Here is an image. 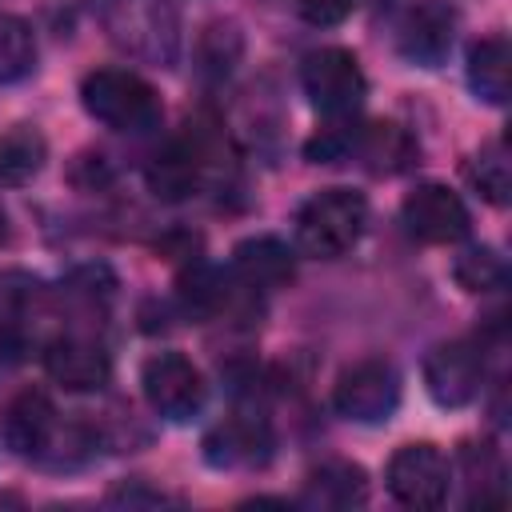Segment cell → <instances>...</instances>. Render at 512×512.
<instances>
[{
    "instance_id": "2e32d148",
    "label": "cell",
    "mask_w": 512,
    "mask_h": 512,
    "mask_svg": "<svg viewBox=\"0 0 512 512\" xmlns=\"http://www.w3.org/2000/svg\"><path fill=\"white\" fill-rule=\"evenodd\" d=\"M352 156H360V164L368 172H376V176H396V172H408L420 160V144L404 124L376 120V124L356 128Z\"/></svg>"
},
{
    "instance_id": "ba28073f",
    "label": "cell",
    "mask_w": 512,
    "mask_h": 512,
    "mask_svg": "<svg viewBox=\"0 0 512 512\" xmlns=\"http://www.w3.org/2000/svg\"><path fill=\"white\" fill-rule=\"evenodd\" d=\"M384 484L388 496L404 508H440L452 492V464L436 444L416 440L392 452L384 468Z\"/></svg>"
},
{
    "instance_id": "5b68a950",
    "label": "cell",
    "mask_w": 512,
    "mask_h": 512,
    "mask_svg": "<svg viewBox=\"0 0 512 512\" xmlns=\"http://www.w3.org/2000/svg\"><path fill=\"white\" fill-rule=\"evenodd\" d=\"M300 88L308 104L328 120H352L368 96L360 60L348 48H316L300 64Z\"/></svg>"
},
{
    "instance_id": "d6986e66",
    "label": "cell",
    "mask_w": 512,
    "mask_h": 512,
    "mask_svg": "<svg viewBox=\"0 0 512 512\" xmlns=\"http://www.w3.org/2000/svg\"><path fill=\"white\" fill-rule=\"evenodd\" d=\"M48 160V140L36 124H12L0 132V188H20L40 176Z\"/></svg>"
},
{
    "instance_id": "e0dca14e",
    "label": "cell",
    "mask_w": 512,
    "mask_h": 512,
    "mask_svg": "<svg viewBox=\"0 0 512 512\" xmlns=\"http://www.w3.org/2000/svg\"><path fill=\"white\" fill-rule=\"evenodd\" d=\"M368 500V472L356 460H324L308 472L300 504L308 508H328V512H344V508H360Z\"/></svg>"
},
{
    "instance_id": "277c9868",
    "label": "cell",
    "mask_w": 512,
    "mask_h": 512,
    "mask_svg": "<svg viewBox=\"0 0 512 512\" xmlns=\"http://www.w3.org/2000/svg\"><path fill=\"white\" fill-rule=\"evenodd\" d=\"M80 104L96 124H104L112 132H132V136L152 132L164 120L160 92L144 76H136L128 68H96V72H88L84 84H80Z\"/></svg>"
},
{
    "instance_id": "30bf717a",
    "label": "cell",
    "mask_w": 512,
    "mask_h": 512,
    "mask_svg": "<svg viewBox=\"0 0 512 512\" xmlns=\"http://www.w3.org/2000/svg\"><path fill=\"white\" fill-rule=\"evenodd\" d=\"M400 220H404L408 236H416L420 244H456L472 228V216H468L464 200L448 184H436V180L416 184L404 196Z\"/></svg>"
},
{
    "instance_id": "3957f363",
    "label": "cell",
    "mask_w": 512,
    "mask_h": 512,
    "mask_svg": "<svg viewBox=\"0 0 512 512\" xmlns=\"http://www.w3.org/2000/svg\"><path fill=\"white\" fill-rule=\"evenodd\" d=\"M368 228V200L356 188H320L296 212V248L312 260H336Z\"/></svg>"
},
{
    "instance_id": "44dd1931",
    "label": "cell",
    "mask_w": 512,
    "mask_h": 512,
    "mask_svg": "<svg viewBox=\"0 0 512 512\" xmlns=\"http://www.w3.org/2000/svg\"><path fill=\"white\" fill-rule=\"evenodd\" d=\"M244 56V32L236 20H212L196 40V76L204 84H224Z\"/></svg>"
},
{
    "instance_id": "484cf974",
    "label": "cell",
    "mask_w": 512,
    "mask_h": 512,
    "mask_svg": "<svg viewBox=\"0 0 512 512\" xmlns=\"http://www.w3.org/2000/svg\"><path fill=\"white\" fill-rule=\"evenodd\" d=\"M360 0H296L300 16L312 24V28H332V24H344L352 12H356Z\"/></svg>"
},
{
    "instance_id": "4316f807",
    "label": "cell",
    "mask_w": 512,
    "mask_h": 512,
    "mask_svg": "<svg viewBox=\"0 0 512 512\" xmlns=\"http://www.w3.org/2000/svg\"><path fill=\"white\" fill-rule=\"evenodd\" d=\"M168 496L164 492H152V488H144V480H120L112 492H108V504H164Z\"/></svg>"
},
{
    "instance_id": "cb8c5ba5",
    "label": "cell",
    "mask_w": 512,
    "mask_h": 512,
    "mask_svg": "<svg viewBox=\"0 0 512 512\" xmlns=\"http://www.w3.org/2000/svg\"><path fill=\"white\" fill-rule=\"evenodd\" d=\"M460 468H464V480L472 484V496H468L472 508L504 504V460L492 444H464Z\"/></svg>"
},
{
    "instance_id": "8992f818",
    "label": "cell",
    "mask_w": 512,
    "mask_h": 512,
    "mask_svg": "<svg viewBox=\"0 0 512 512\" xmlns=\"http://www.w3.org/2000/svg\"><path fill=\"white\" fill-rule=\"evenodd\" d=\"M140 388H144L148 408L168 424L196 420L208 400L204 372L184 352H152L140 368Z\"/></svg>"
},
{
    "instance_id": "9a60e30c",
    "label": "cell",
    "mask_w": 512,
    "mask_h": 512,
    "mask_svg": "<svg viewBox=\"0 0 512 512\" xmlns=\"http://www.w3.org/2000/svg\"><path fill=\"white\" fill-rule=\"evenodd\" d=\"M208 172V144L204 132H188L180 140H168L144 168L148 188L160 200H188Z\"/></svg>"
},
{
    "instance_id": "8fae6325",
    "label": "cell",
    "mask_w": 512,
    "mask_h": 512,
    "mask_svg": "<svg viewBox=\"0 0 512 512\" xmlns=\"http://www.w3.org/2000/svg\"><path fill=\"white\" fill-rule=\"evenodd\" d=\"M456 8L448 0H416L396 32V52L416 68H440L456 44Z\"/></svg>"
},
{
    "instance_id": "603a6c76",
    "label": "cell",
    "mask_w": 512,
    "mask_h": 512,
    "mask_svg": "<svg viewBox=\"0 0 512 512\" xmlns=\"http://www.w3.org/2000/svg\"><path fill=\"white\" fill-rule=\"evenodd\" d=\"M36 32L24 16L0 12V84H20L36 68Z\"/></svg>"
},
{
    "instance_id": "9c48e42d",
    "label": "cell",
    "mask_w": 512,
    "mask_h": 512,
    "mask_svg": "<svg viewBox=\"0 0 512 512\" xmlns=\"http://www.w3.org/2000/svg\"><path fill=\"white\" fill-rule=\"evenodd\" d=\"M424 388L440 408H464L484 388V344L456 336L424 356Z\"/></svg>"
},
{
    "instance_id": "4fadbf2b",
    "label": "cell",
    "mask_w": 512,
    "mask_h": 512,
    "mask_svg": "<svg viewBox=\"0 0 512 512\" xmlns=\"http://www.w3.org/2000/svg\"><path fill=\"white\" fill-rule=\"evenodd\" d=\"M44 368L48 376L68 388V392H96L112 380V356L100 340L80 336V332H64L44 348Z\"/></svg>"
},
{
    "instance_id": "7402d4cb",
    "label": "cell",
    "mask_w": 512,
    "mask_h": 512,
    "mask_svg": "<svg viewBox=\"0 0 512 512\" xmlns=\"http://www.w3.org/2000/svg\"><path fill=\"white\" fill-rule=\"evenodd\" d=\"M464 176H468V184H472L488 204L504 208V204L512 200V160H508L504 140H488V144H480V152L468 156Z\"/></svg>"
},
{
    "instance_id": "6da1fadb",
    "label": "cell",
    "mask_w": 512,
    "mask_h": 512,
    "mask_svg": "<svg viewBox=\"0 0 512 512\" xmlns=\"http://www.w3.org/2000/svg\"><path fill=\"white\" fill-rule=\"evenodd\" d=\"M0 440L8 452L36 460V464H76L88 452V436L80 428H60L52 400L36 388L16 392L0 412Z\"/></svg>"
},
{
    "instance_id": "5bb4252c",
    "label": "cell",
    "mask_w": 512,
    "mask_h": 512,
    "mask_svg": "<svg viewBox=\"0 0 512 512\" xmlns=\"http://www.w3.org/2000/svg\"><path fill=\"white\" fill-rule=\"evenodd\" d=\"M232 280L252 296L280 292L296 280V252L280 236H268V232L248 236L232 248Z\"/></svg>"
},
{
    "instance_id": "ac0fdd59",
    "label": "cell",
    "mask_w": 512,
    "mask_h": 512,
    "mask_svg": "<svg viewBox=\"0 0 512 512\" xmlns=\"http://www.w3.org/2000/svg\"><path fill=\"white\" fill-rule=\"evenodd\" d=\"M468 88L484 104H508L512 96V44L504 32H492L468 48Z\"/></svg>"
},
{
    "instance_id": "7a4b0ae2",
    "label": "cell",
    "mask_w": 512,
    "mask_h": 512,
    "mask_svg": "<svg viewBox=\"0 0 512 512\" xmlns=\"http://www.w3.org/2000/svg\"><path fill=\"white\" fill-rule=\"evenodd\" d=\"M104 36L132 60L152 68H176L180 60V16L168 0H100Z\"/></svg>"
},
{
    "instance_id": "7c38bea8",
    "label": "cell",
    "mask_w": 512,
    "mask_h": 512,
    "mask_svg": "<svg viewBox=\"0 0 512 512\" xmlns=\"http://www.w3.org/2000/svg\"><path fill=\"white\" fill-rule=\"evenodd\" d=\"M272 428L260 412H232L204 436V460L212 468H264L272 460Z\"/></svg>"
},
{
    "instance_id": "52a82bcc",
    "label": "cell",
    "mask_w": 512,
    "mask_h": 512,
    "mask_svg": "<svg viewBox=\"0 0 512 512\" xmlns=\"http://www.w3.org/2000/svg\"><path fill=\"white\" fill-rule=\"evenodd\" d=\"M336 416L352 424H384L400 408V372L384 356H364L348 364L332 384Z\"/></svg>"
},
{
    "instance_id": "83f0119b",
    "label": "cell",
    "mask_w": 512,
    "mask_h": 512,
    "mask_svg": "<svg viewBox=\"0 0 512 512\" xmlns=\"http://www.w3.org/2000/svg\"><path fill=\"white\" fill-rule=\"evenodd\" d=\"M8 236H12V224H8V212H4V208H0V244H4V240H8Z\"/></svg>"
},
{
    "instance_id": "ffe728a7",
    "label": "cell",
    "mask_w": 512,
    "mask_h": 512,
    "mask_svg": "<svg viewBox=\"0 0 512 512\" xmlns=\"http://www.w3.org/2000/svg\"><path fill=\"white\" fill-rule=\"evenodd\" d=\"M176 300L184 308V316L192 320H212L228 308L232 300V272H220L204 260H192V268L180 276L176 284Z\"/></svg>"
},
{
    "instance_id": "d4e9b609",
    "label": "cell",
    "mask_w": 512,
    "mask_h": 512,
    "mask_svg": "<svg viewBox=\"0 0 512 512\" xmlns=\"http://www.w3.org/2000/svg\"><path fill=\"white\" fill-rule=\"evenodd\" d=\"M452 280L464 288V292H500L508 284V264L496 248L488 244H472L464 248L456 260H452Z\"/></svg>"
}]
</instances>
